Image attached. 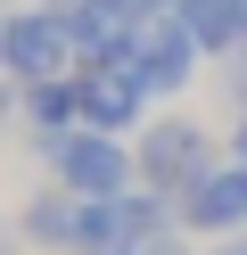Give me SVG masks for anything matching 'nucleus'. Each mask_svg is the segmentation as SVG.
Listing matches in <instances>:
<instances>
[{
	"instance_id": "obj_1",
	"label": "nucleus",
	"mask_w": 247,
	"mask_h": 255,
	"mask_svg": "<svg viewBox=\"0 0 247 255\" xmlns=\"http://www.w3.org/2000/svg\"><path fill=\"white\" fill-rule=\"evenodd\" d=\"M132 156H140V181L148 189H165V198H190L198 181H206L214 165H223V148H214V132L198 116H148L140 124V140H132Z\"/></svg>"
},
{
	"instance_id": "obj_2",
	"label": "nucleus",
	"mask_w": 247,
	"mask_h": 255,
	"mask_svg": "<svg viewBox=\"0 0 247 255\" xmlns=\"http://www.w3.org/2000/svg\"><path fill=\"white\" fill-rule=\"evenodd\" d=\"M49 181L74 189V198H124L140 181V156H132L124 132H99V124H74L66 140H49Z\"/></svg>"
},
{
	"instance_id": "obj_3",
	"label": "nucleus",
	"mask_w": 247,
	"mask_h": 255,
	"mask_svg": "<svg viewBox=\"0 0 247 255\" xmlns=\"http://www.w3.org/2000/svg\"><path fill=\"white\" fill-rule=\"evenodd\" d=\"M74 66H82L74 8L33 0V8H16V17H8V74H16V83H58V74H74Z\"/></svg>"
},
{
	"instance_id": "obj_4",
	"label": "nucleus",
	"mask_w": 247,
	"mask_h": 255,
	"mask_svg": "<svg viewBox=\"0 0 247 255\" xmlns=\"http://www.w3.org/2000/svg\"><path fill=\"white\" fill-rule=\"evenodd\" d=\"M132 66H140V83L157 91V99H181V91L198 83V66H206V50H198V33L181 25V8L173 17H140L132 25Z\"/></svg>"
},
{
	"instance_id": "obj_5",
	"label": "nucleus",
	"mask_w": 247,
	"mask_h": 255,
	"mask_svg": "<svg viewBox=\"0 0 247 255\" xmlns=\"http://www.w3.org/2000/svg\"><path fill=\"white\" fill-rule=\"evenodd\" d=\"M74 83H82V124H99V132H140L148 124L157 91L140 83L132 58H91V66H74Z\"/></svg>"
},
{
	"instance_id": "obj_6",
	"label": "nucleus",
	"mask_w": 247,
	"mask_h": 255,
	"mask_svg": "<svg viewBox=\"0 0 247 255\" xmlns=\"http://www.w3.org/2000/svg\"><path fill=\"white\" fill-rule=\"evenodd\" d=\"M181 231H198V239H231V231H247V165H239V156H223V165H214L206 181L181 198Z\"/></svg>"
},
{
	"instance_id": "obj_7",
	"label": "nucleus",
	"mask_w": 247,
	"mask_h": 255,
	"mask_svg": "<svg viewBox=\"0 0 247 255\" xmlns=\"http://www.w3.org/2000/svg\"><path fill=\"white\" fill-rule=\"evenodd\" d=\"M16 231H25V247H41V255H74L82 247V198L74 189H41V198H25Z\"/></svg>"
},
{
	"instance_id": "obj_8",
	"label": "nucleus",
	"mask_w": 247,
	"mask_h": 255,
	"mask_svg": "<svg viewBox=\"0 0 247 255\" xmlns=\"http://www.w3.org/2000/svg\"><path fill=\"white\" fill-rule=\"evenodd\" d=\"M132 8L124 0H74V41H82V66H91V58H124L132 50Z\"/></svg>"
},
{
	"instance_id": "obj_9",
	"label": "nucleus",
	"mask_w": 247,
	"mask_h": 255,
	"mask_svg": "<svg viewBox=\"0 0 247 255\" xmlns=\"http://www.w3.org/2000/svg\"><path fill=\"white\" fill-rule=\"evenodd\" d=\"M181 25L198 33V50H206V58L247 50V0H181Z\"/></svg>"
},
{
	"instance_id": "obj_10",
	"label": "nucleus",
	"mask_w": 247,
	"mask_h": 255,
	"mask_svg": "<svg viewBox=\"0 0 247 255\" xmlns=\"http://www.w3.org/2000/svg\"><path fill=\"white\" fill-rule=\"evenodd\" d=\"M25 124L41 132V148L66 140V132L82 124V83H74V74H58V83H25Z\"/></svg>"
},
{
	"instance_id": "obj_11",
	"label": "nucleus",
	"mask_w": 247,
	"mask_h": 255,
	"mask_svg": "<svg viewBox=\"0 0 247 255\" xmlns=\"http://www.w3.org/2000/svg\"><path fill=\"white\" fill-rule=\"evenodd\" d=\"M16 116H25V83H16V74H0V132H8Z\"/></svg>"
},
{
	"instance_id": "obj_12",
	"label": "nucleus",
	"mask_w": 247,
	"mask_h": 255,
	"mask_svg": "<svg viewBox=\"0 0 247 255\" xmlns=\"http://www.w3.org/2000/svg\"><path fill=\"white\" fill-rule=\"evenodd\" d=\"M124 8H132V17H173L181 0H124Z\"/></svg>"
},
{
	"instance_id": "obj_13",
	"label": "nucleus",
	"mask_w": 247,
	"mask_h": 255,
	"mask_svg": "<svg viewBox=\"0 0 247 255\" xmlns=\"http://www.w3.org/2000/svg\"><path fill=\"white\" fill-rule=\"evenodd\" d=\"M206 255H247V231H231V239H214Z\"/></svg>"
},
{
	"instance_id": "obj_14",
	"label": "nucleus",
	"mask_w": 247,
	"mask_h": 255,
	"mask_svg": "<svg viewBox=\"0 0 247 255\" xmlns=\"http://www.w3.org/2000/svg\"><path fill=\"white\" fill-rule=\"evenodd\" d=\"M231 156H239V165H247V116L231 124Z\"/></svg>"
},
{
	"instance_id": "obj_15",
	"label": "nucleus",
	"mask_w": 247,
	"mask_h": 255,
	"mask_svg": "<svg viewBox=\"0 0 247 255\" xmlns=\"http://www.w3.org/2000/svg\"><path fill=\"white\" fill-rule=\"evenodd\" d=\"M0 74H8V17H0Z\"/></svg>"
},
{
	"instance_id": "obj_16",
	"label": "nucleus",
	"mask_w": 247,
	"mask_h": 255,
	"mask_svg": "<svg viewBox=\"0 0 247 255\" xmlns=\"http://www.w3.org/2000/svg\"><path fill=\"white\" fill-rule=\"evenodd\" d=\"M16 239H25V231H0V255H16Z\"/></svg>"
},
{
	"instance_id": "obj_17",
	"label": "nucleus",
	"mask_w": 247,
	"mask_h": 255,
	"mask_svg": "<svg viewBox=\"0 0 247 255\" xmlns=\"http://www.w3.org/2000/svg\"><path fill=\"white\" fill-rule=\"evenodd\" d=\"M49 8H74V0H49Z\"/></svg>"
},
{
	"instance_id": "obj_18",
	"label": "nucleus",
	"mask_w": 247,
	"mask_h": 255,
	"mask_svg": "<svg viewBox=\"0 0 247 255\" xmlns=\"http://www.w3.org/2000/svg\"><path fill=\"white\" fill-rule=\"evenodd\" d=\"M124 255H132V247H124Z\"/></svg>"
}]
</instances>
